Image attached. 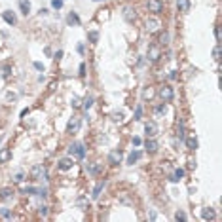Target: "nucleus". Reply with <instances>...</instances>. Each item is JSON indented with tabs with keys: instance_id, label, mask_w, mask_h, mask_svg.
Wrapping results in <instances>:
<instances>
[{
	"instance_id": "1",
	"label": "nucleus",
	"mask_w": 222,
	"mask_h": 222,
	"mask_svg": "<svg viewBox=\"0 0 222 222\" xmlns=\"http://www.w3.org/2000/svg\"><path fill=\"white\" fill-rule=\"evenodd\" d=\"M158 93H160V97H161V101H163V103L173 101V97H175V91H173V87H171V86H161Z\"/></svg>"
},
{
	"instance_id": "2",
	"label": "nucleus",
	"mask_w": 222,
	"mask_h": 222,
	"mask_svg": "<svg viewBox=\"0 0 222 222\" xmlns=\"http://www.w3.org/2000/svg\"><path fill=\"white\" fill-rule=\"evenodd\" d=\"M68 152H70V156H76L78 160H82V158L86 156V148H84L82 142H74V144L68 148Z\"/></svg>"
},
{
	"instance_id": "3",
	"label": "nucleus",
	"mask_w": 222,
	"mask_h": 222,
	"mask_svg": "<svg viewBox=\"0 0 222 222\" xmlns=\"http://www.w3.org/2000/svg\"><path fill=\"white\" fill-rule=\"evenodd\" d=\"M31 177H32L34 180L46 179V171H44V167H42V165H34V167L31 169Z\"/></svg>"
},
{
	"instance_id": "4",
	"label": "nucleus",
	"mask_w": 222,
	"mask_h": 222,
	"mask_svg": "<svg viewBox=\"0 0 222 222\" xmlns=\"http://www.w3.org/2000/svg\"><path fill=\"white\" fill-rule=\"evenodd\" d=\"M146 55H148V59H150V61H158V59L161 57V52H160L158 46H148Z\"/></svg>"
},
{
	"instance_id": "5",
	"label": "nucleus",
	"mask_w": 222,
	"mask_h": 222,
	"mask_svg": "<svg viewBox=\"0 0 222 222\" xmlns=\"http://www.w3.org/2000/svg\"><path fill=\"white\" fill-rule=\"evenodd\" d=\"M146 6H148V12H152V13H160L163 10V4L160 2V0H148Z\"/></svg>"
},
{
	"instance_id": "6",
	"label": "nucleus",
	"mask_w": 222,
	"mask_h": 222,
	"mask_svg": "<svg viewBox=\"0 0 222 222\" xmlns=\"http://www.w3.org/2000/svg\"><path fill=\"white\" fill-rule=\"evenodd\" d=\"M67 131H68V133H78V131H80V118H78V116H74V118L68 121Z\"/></svg>"
},
{
	"instance_id": "7",
	"label": "nucleus",
	"mask_w": 222,
	"mask_h": 222,
	"mask_svg": "<svg viewBox=\"0 0 222 222\" xmlns=\"http://www.w3.org/2000/svg\"><path fill=\"white\" fill-rule=\"evenodd\" d=\"M144 131H146L148 137H156L158 131H160V127H158V123H156V121H148L146 126H144Z\"/></svg>"
},
{
	"instance_id": "8",
	"label": "nucleus",
	"mask_w": 222,
	"mask_h": 222,
	"mask_svg": "<svg viewBox=\"0 0 222 222\" xmlns=\"http://www.w3.org/2000/svg\"><path fill=\"white\" fill-rule=\"evenodd\" d=\"M123 19H126L127 23H133L135 19H137V13H135V10L133 8H123Z\"/></svg>"
},
{
	"instance_id": "9",
	"label": "nucleus",
	"mask_w": 222,
	"mask_h": 222,
	"mask_svg": "<svg viewBox=\"0 0 222 222\" xmlns=\"http://www.w3.org/2000/svg\"><path fill=\"white\" fill-rule=\"evenodd\" d=\"M120 161H121V152H120V150H112V152L108 154V163L118 165Z\"/></svg>"
},
{
	"instance_id": "10",
	"label": "nucleus",
	"mask_w": 222,
	"mask_h": 222,
	"mask_svg": "<svg viewBox=\"0 0 222 222\" xmlns=\"http://www.w3.org/2000/svg\"><path fill=\"white\" fill-rule=\"evenodd\" d=\"M158 148H160V144H158V141H154L152 137H150V141H146V150L150 152V154L158 152Z\"/></svg>"
},
{
	"instance_id": "11",
	"label": "nucleus",
	"mask_w": 222,
	"mask_h": 222,
	"mask_svg": "<svg viewBox=\"0 0 222 222\" xmlns=\"http://www.w3.org/2000/svg\"><path fill=\"white\" fill-rule=\"evenodd\" d=\"M13 197V190L12 188H2L0 190V200L2 201H8V200H12Z\"/></svg>"
},
{
	"instance_id": "12",
	"label": "nucleus",
	"mask_w": 222,
	"mask_h": 222,
	"mask_svg": "<svg viewBox=\"0 0 222 222\" xmlns=\"http://www.w3.org/2000/svg\"><path fill=\"white\" fill-rule=\"evenodd\" d=\"M10 160H12V150L10 148H2V150H0V163H6Z\"/></svg>"
},
{
	"instance_id": "13",
	"label": "nucleus",
	"mask_w": 222,
	"mask_h": 222,
	"mask_svg": "<svg viewBox=\"0 0 222 222\" xmlns=\"http://www.w3.org/2000/svg\"><path fill=\"white\" fill-rule=\"evenodd\" d=\"M146 29L150 31V32H156V31L160 29V21H158V19H148V21H146Z\"/></svg>"
},
{
	"instance_id": "14",
	"label": "nucleus",
	"mask_w": 222,
	"mask_h": 222,
	"mask_svg": "<svg viewBox=\"0 0 222 222\" xmlns=\"http://www.w3.org/2000/svg\"><path fill=\"white\" fill-rule=\"evenodd\" d=\"M72 165H74V163H72L70 158H63V160H59V169H61V171H68Z\"/></svg>"
},
{
	"instance_id": "15",
	"label": "nucleus",
	"mask_w": 222,
	"mask_h": 222,
	"mask_svg": "<svg viewBox=\"0 0 222 222\" xmlns=\"http://www.w3.org/2000/svg\"><path fill=\"white\" fill-rule=\"evenodd\" d=\"M2 17H4V21H6L8 25H15V21H17L13 12H4V13H2Z\"/></svg>"
},
{
	"instance_id": "16",
	"label": "nucleus",
	"mask_w": 222,
	"mask_h": 222,
	"mask_svg": "<svg viewBox=\"0 0 222 222\" xmlns=\"http://www.w3.org/2000/svg\"><path fill=\"white\" fill-rule=\"evenodd\" d=\"M67 21H68V25H74V27H78V25H80V17H78L76 13H74V12H70V13H68Z\"/></svg>"
},
{
	"instance_id": "17",
	"label": "nucleus",
	"mask_w": 222,
	"mask_h": 222,
	"mask_svg": "<svg viewBox=\"0 0 222 222\" xmlns=\"http://www.w3.org/2000/svg\"><path fill=\"white\" fill-rule=\"evenodd\" d=\"M177 8H179V12H188L190 10V0H177Z\"/></svg>"
},
{
	"instance_id": "18",
	"label": "nucleus",
	"mask_w": 222,
	"mask_h": 222,
	"mask_svg": "<svg viewBox=\"0 0 222 222\" xmlns=\"http://www.w3.org/2000/svg\"><path fill=\"white\" fill-rule=\"evenodd\" d=\"M103 188H105V182H103V180H101V182H97V186L93 188V194H91V195H93V200H97V197H99V195H101V192H103Z\"/></svg>"
},
{
	"instance_id": "19",
	"label": "nucleus",
	"mask_w": 222,
	"mask_h": 222,
	"mask_svg": "<svg viewBox=\"0 0 222 222\" xmlns=\"http://www.w3.org/2000/svg\"><path fill=\"white\" fill-rule=\"evenodd\" d=\"M19 6H21V12H23L25 15H29V13H31V2H29V0H21Z\"/></svg>"
},
{
	"instance_id": "20",
	"label": "nucleus",
	"mask_w": 222,
	"mask_h": 222,
	"mask_svg": "<svg viewBox=\"0 0 222 222\" xmlns=\"http://www.w3.org/2000/svg\"><path fill=\"white\" fill-rule=\"evenodd\" d=\"M141 156H142V154H141L139 150H135V152H131V154H129V158H127V163H129V165H133L135 161H139V158H141Z\"/></svg>"
},
{
	"instance_id": "21",
	"label": "nucleus",
	"mask_w": 222,
	"mask_h": 222,
	"mask_svg": "<svg viewBox=\"0 0 222 222\" xmlns=\"http://www.w3.org/2000/svg\"><path fill=\"white\" fill-rule=\"evenodd\" d=\"M184 141H186V146L190 148V150H195V148H197V141H195V137H186Z\"/></svg>"
},
{
	"instance_id": "22",
	"label": "nucleus",
	"mask_w": 222,
	"mask_h": 222,
	"mask_svg": "<svg viewBox=\"0 0 222 222\" xmlns=\"http://www.w3.org/2000/svg\"><path fill=\"white\" fill-rule=\"evenodd\" d=\"M201 216H203L205 220H213V218H215V211H213V209H209V207H205V209H203V213H201Z\"/></svg>"
},
{
	"instance_id": "23",
	"label": "nucleus",
	"mask_w": 222,
	"mask_h": 222,
	"mask_svg": "<svg viewBox=\"0 0 222 222\" xmlns=\"http://www.w3.org/2000/svg\"><path fill=\"white\" fill-rule=\"evenodd\" d=\"M182 177H184V171H182V169H175V173H173L171 180H173V182H177V180H180Z\"/></svg>"
},
{
	"instance_id": "24",
	"label": "nucleus",
	"mask_w": 222,
	"mask_h": 222,
	"mask_svg": "<svg viewBox=\"0 0 222 222\" xmlns=\"http://www.w3.org/2000/svg\"><path fill=\"white\" fill-rule=\"evenodd\" d=\"M179 139H180V141L186 139V131H184V126H182V123L179 126Z\"/></svg>"
},
{
	"instance_id": "25",
	"label": "nucleus",
	"mask_w": 222,
	"mask_h": 222,
	"mask_svg": "<svg viewBox=\"0 0 222 222\" xmlns=\"http://www.w3.org/2000/svg\"><path fill=\"white\" fill-rule=\"evenodd\" d=\"M23 194H36V188H31V186H23L21 188Z\"/></svg>"
},
{
	"instance_id": "26",
	"label": "nucleus",
	"mask_w": 222,
	"mask_h": 222,
	"mask_svg": "<svg viewBox=\"0 0 222 222\" xmlns=\"http://www.w3.org/2000/svg\"><path fill=\"white\" fill-rule=\"evenodd\" d=\"M25 180V175H23V173H17V175L13 177V182H17V184H21Z\"/></svg>"
},
{
	"instance_id": "27",
	"label": "nucleus",
	"mask_w": 222,
	"mask_h": 222,
	"mask_svg": "<svg viewBox=\"0 0 222 222\" xmlns=\"http://www.w3.org/2000/svg\"><path fill=\"white\" fill-rule=\"evenodd\" d=\"M78 207H80L82 211L87 207V200H86V197H80V200H78Z\"/></svg>"
},
{
	"instance_id": "28",
	"label": "nucleus",
	"mask_w": 222,
	"mask_h": 222,
	"mask_svg": "<svg viewBox=\"0 0 222 222\" xmlns=\"http://www.w3.org/2000/svg\"><path fill=\"white\" fill-rule=\"evenodd\" d=\"M165 110H167V108H165V105H158V106L154 108V112H156V114H165Z\"/></svg>"
},
{
	"instance_id": "29",
	"label": "nucleus",
	"mask_w": 222,
	"mask_h": 222,
	"mask_svg": "<svg viewBox=\"0 0 222 222\" xmlns=\"http://www.w3.org/2000/svg\"><path fill=\"white\" fill-rule=\"evenodd\" d=\"M175 218H177V220H186L188 216H186V213H182V211H177V213H175Z\"/></svg>"
},
{
	"instance_id": "30",
	"label": "nucleus",
	"mask_w": 222,
	"mask_h": 222,
	"mask_svg": "<svg viewBox=\"0 0 222 222\" xmlns=\"http://www.w3.org/2000/svg\"><path fill=\"white\" fill-rule=\"evenodd\" d=\"M52 6H53L55 10H61V8H63V0H52Z\"/></svg>"
},
{
	"instance_id": "31",
	"label": "nucleus",
	"mask_w": 222,
	"mask_h": 222,
	"mask_svg": "<svg viewBox=\"0 0 222 222\" xmlns=\"http://www.w3.org/2000/svg\"><path fill=\"white\" fill-rule=\"evenodd\" d=\"M0 215H2L4 218H10V216H12V213H10V209H6V207H2V209H0Z\"/></svg>"
},
{
	"instance_id": "32",
	"label": "nucleus",
	"mask_w": 222,
	"mask_h": 222,
	"mask_svg": "<svg viewBox=\"0 0 222 222\" xmlns=\"http://www.w3.org/2000/svg\"><path fill=\"white\" fill-rule=\"evenodd\" d=\"M152 95H154V91H152L150 87L144 89V93H142V97H144V99H152Z\"/></svg>"
},
{
	"instance_id": "33",
	"label": "nucleus",
	"mask_w": 222,
	"mask_h": 222,
	"mask_svg": "<svg viewBox=\"0 0 222 222\" xmlns=\"http://www.w3.org/2000/svg\"><path fill=\"white\" fill-rule=\"evenodd\" d=\"M87 38H89L91 42H97V38H99V34H97V31H91V32L87 34Z\"/></svg>"
},
{
	"instance_id": "34",
	"label": "nucleus",
	"mask_w": 222,
	"mask_h": 222,
	"mask_svg": "<svg viewBox=\"0 0 222 222\" xmlns=\"http://www.w3.org/2000/svg\"><path fill=\"white\" fill-rule=\"evenodd\" d=\"M91 105H93V97H86V99H84V106L89 108Z\"/></svg>"
},
{
	"instance_id": "35",
	"label": "nucleus",
	"mask_w": 222,
	"mask_h": 222,
	"mask_svg": "<svg viewBox=\"0 0 222 222\" xmlns=\"http://www.w3.org/2000/svg\"><path fill=\"white\" fill-rule=\"evenodd\" d=\"M213 57H215V59H216V61H218V59H220V46H216V47H215V49H213Z\"/></svg>"
},
{
	"instance_id": "36",
	"label": "nucleus",
	"mask_w": 222,
	"mask_h": 222,
	"mask_svg": "<svg viewBox=\"0 0 222 222\" xmlns=\"http://www.w3.org/2000/svg\"><path fill=\"white\" fill-rule=\"evenodd\" d=\"M160 42H161V44H169V34H167V32H163V34L160 36Z\"/></svg>"
},
{
	"instance_id": "37",
	"label": "nucleus",
	"mask_w": 222,
	"mask_h": 222,
	"mask_svg": "<svg viewBox=\"0 0 222 222\" xmlns=\"http://www.w3.org/2000/svg\"><path fill=\"white\" fill-rule=\"evenodd\" d=\"M112 120H114V121H123V114H121V112H116V114L112 116Z\"/></svg>"
},
{
	"instance_id": "38",
	"label": "nucleus",
	"mask_w": 222,
	"mask_h": 222,
	"mask_svg": "<svg viewBox=\"0 0 222 222\" xmlns=\"http://www.w3.org/2000/svg\"><path fill=\"white\" fill-rule=\"evenodd\" d=\"M141 116H142V106H137V110H135V120H141Z\"/></svg>"
},
{
	"instance_id": "39",
	"label": "nucleus",
	"mask_w": 222,
	"mask_h": 222,
	"mask_svg": "<svg viewBox=\"0 0 222 222\" xmlns=\"http://www.w3.org/2000/svg\"><path fill=\"white\" fill-rule=\"evenodd\" d=\"M38 213H40L42 216H46V215H47V207H44V205H40V207H38Z\"/></svg>"
},
{
	"instance_id": "40",
	"label": "nucleus",
	"mask_w": 222,
	"mask_h": 222,
	"mask_svg": "<svg viewBox=\"0 0 222 222\" xmlns=\"http://www.w3.org/2000/svg\"><path fill=\"white\" fill-rule=\"evenodd\" d=\"M72 106H74V108L80 106V99H78V97H72Z\"/></svg>"
},
{
	"instance_id": "41",
	"label": "nucleus",
	"mask_w": 222,
	"mask_h": 222,
	"mask_svg": "<svg viewBox=\"0 0 222 222\" xmlns=\"http://www.w3.org/2000/svg\"><path fill=\"white\" fill-rule=\"evenodd\" d=\"M215 36H216V42H220V27H215Z\"/></svg>"
},
{
	"instance_id": "42",
	"label": "nucleus",
	"mask_w": 222,
	"mask_h": 222,
	"mask_svg": "<svg viewBox=\"0 0 222 222\" xmlns=\"http://www.w3.org/2000/svg\"><path fill=\"white\" fill-rule=\"evenodd\" d=\"M34 68H36V70H42V72H44V65H42V63H38V61L34 63Z\"/></svg>"
},
{
	"instance_id": "43",
	"label": "nucleus",
	"mask_w": 222,
	"mask_h": 222,
	"mask_svg": "<svg viewBox=\"0 0 222 222\" xmlns=\"http://www.w3.org/2000/svg\"><path fill=\"white\" fill-rule=\"evenodd\" d=\"M141 142H142V141H141L139 137H133V144H135V146H141Z\"/></svg>"
},
{
	"instance_id": "44",
	"label": "nucleus",
	"mask_w": 222,
	"mask_h": 222,
	"mask_svg": "<svg viewBox=\"0 0 222 222\" xmlns=\"http://www.w3.org/2000/svg\"><path fill=\"white\" fill-rule=\"evenodd\" d=\"M84 74H86V65L82 63V65H80V76H84Z\"/></svg>"
},
{
	"instance_id": "45",
	"label": "nucleus",
	"mask_w": 222,
	"mask_h": 222,
	"mask_svg": "<svg viewBox=\"0 0 222 222\" xmlns=\"http://www.w3.org/2000/svg\"><path fill=\"white\" fill-rule=\"evenodd\" d=\"M188 167L194 169V167H195V160H190V161H188Z\"/></svg>"
},
{
	"instance_id": "46",
	"label": "nucleus",
	"mask_w": 222,
	"mask_h": 222,
	"mask_svg": "<svg viewBox=\"0 0 222 222\" xmlns=\"http://www.w3.org/2000/svg\"><path fill=\"white\" fill-rule=\"evenodd\" d=\"M169 78H171V80H175V78H177V72H175V70H171V74H169Z\"/></svg>"
},
{
	"instance_id": "47",
	"label": "nucleus",
	"mask_w": 222,
	"mask_h": 222,
	"mask_svg": "<svg viewBox=\"0 0 222 222\" xmlns=\"http://www.w3.org/2000/svg\"><path fill=\"white\" fill-rule=\"evenodd\" d=\"M76 49H78V53H84V44H78Z\"/></svg>"
},
{
	"instance_id": "48",
	"label": "nucleus",
	"mask_w": 222,
	"mask_h": 222,
	"mask_svg": "<svg viewBox=\"0 0 222 222\" xmlns=\"http://www.w3.org/2000/svg\"><path fill=\"white\" fill-rule=\"evenodd\" d=\"M93 2H101V0H93Z\"/></svg>"
}]
</instances>
